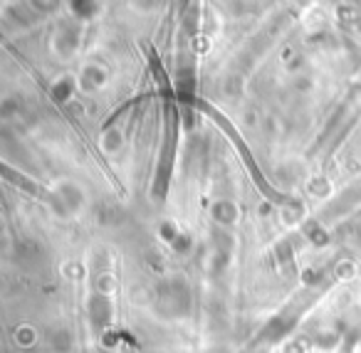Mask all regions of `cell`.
Wrapping results in <instances>:
<instances>
[{"mask_svg": "<svg viewBox=\"0 0 361 353\" xmlns=\"http://www.w3.org/2000/svg\"><path fill=\"white\" fill-rule=\"evenodd\" d=\"M356 341H359V331H349V333H346V338H344V343H341L339 353H351V348L356 346Z\"/></svg>", "mask_w": 361, "mask_h": 353, "instance_id": "7a4b0ae2", "label": "cell"}, {"mask_svg": "<svg viewBox=\"0 0 361 353\" xmlns=\"http://www.w3.org/2000/svg\"><path fill=\"white\" fill-rule=\"evenodd\" d=\"M176 139H178V119H176V109L173 106H166V146H164V166H161V190L156 193H164L166 180H169L171 173V161H173V146Z\"/></svg>", "mask_w": 361, "mask_h": 353, "instance_id": "6da1fadb", "label": "cell"}]
</instances>
